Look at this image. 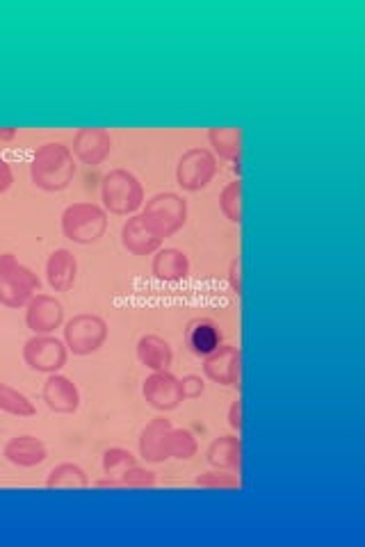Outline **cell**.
Segmentation results:
<instances>
[{"mask_svg":"<svg viewBox=\"0 0 365 547\" xmlns=\"http://www.w3.org/2000/svg\"><path fill=\"white\" fill-rule=\"evenodd\" d=\"M135 356L146 370L151 372H162L169 370L174 363V349L169 342L158 336V333H146L135 345Z\"/></svg>","mask_w":365,"mask_h":547,"instance_id":"cell-20","label":"cell"},{"mask_svg":"<svg viewBox=\"0 0 365 547\" xmlns=\"http://www.w3.org/2000/svg\"><path fill=\"white\" fill-rule=\"evenodd\" d=\"M76 158L67 144L46 142L37 146L30 160V181L37 190L55 194L64 192L76 178Z\"/></svg>","mask_w":365,"mask_h":547,"instance_id":"cell-1","label":"cell"},{"mask_svg":"<svg viewBox=\"0 0 365 547\" xmlns=\"http://www.w3.org/2000/svg\"><path fill=\"white\" fill-rule=\"evenodd\" d=\"M94 486H96V488H121V486L117 484V481H112V479H108V477L99 479Z\"/></svg>","mask_w":365,"mask_h":547,"instance_id":"cell-35","label":"cell"},{"mask_svg":"<svg viewBox=\"0 0 365 547\" xmlns=\"http://www.w3.org/2000/svg\"><path fill=\"white\" fill-rule=\"evenodd\" d=\"M226 279H229V288L235 295L242 297V263L240 258H233L229 265V272H226Z\"/></svg>","mask_w":365,"mask_h":547,"instance_id":"cell-31","label":"cell"},{"mask_svg":"<svg viewBox=\"0 0 365 547\" xmlns=\"http://www.w3.org/2000/svg\"><path fill=\"white\" fill-rule=\"evenodd\" d=\"M219 210L233 224H242V181H231L219 192Z\"/></svg>","mask_w":365,"mask_h":547,"instance_id":"cell-27","label":"cell"},{"mask_svg":"<svg viewBox=\"0 0 365 547\" xmlns=\"http://www.w3.org/2000/svg\"><path fill=\"white\" fill-rule=\"evenodd\" d=\"M16 135H19V128H12V126L0 128V142H12L16 140Z\"/></svg>","mask_w":365,"mask_h":547,"instance_id":"cell-34","label":"cell"},{"mask_svg":"<svg viewBox=\"0 0 365 547\" xmlns=\"http://www.w3.org/2000/svg\"><path fill=\"white\" fill-rule=\"evenodd\" d=\"M3 456L7 463L16 465V468H37V465H42L48 459V449L44 440L23 434L7 440L3 447Z\"/></svg>","mask_w":365,"mask_h":547,"instance_id":"cell-17","label":"cell"},{"mask_svg":"<svg viewBox=\"0 0 365 547\" xmlns=\"http://www.w3.org/2000/svg\"><path fill=\"white\" fill-rule=\"evenodd\" d=\"M140 215L162 240H167L188 224V199L178 192H158L149 201H144Z\"/></svg>","mask_w":365,"mask_h":547,"instance_id":"cell-5","label":"cell"},{"mask_svg":"<svg viewBox=\"0 0 365 547\" xmlns=\"http://www.w3.org/2000/svg\"><path fill=\"white\" fill-rule=\"evenodd\" d=\"M156 484H158L156 472L149 468H142V465H133V468L119 479L121 488H153Z\"/></svg>","mask_w":365,"mask_h":547,"instance_id":"cell-29","label":"cell"},{"mask_svg":"<svg viewBox=\"0 0 365 547\" xmlns=\"http://www.w3.org/2000/svg\"><path fill=\"white\" fill-rule=\"evenodd\" d=\"M199 488H208V491H238L242 488V481L231 475V470H217L210 468L194 479Z\"/></svg>","mask_w":365,"mask_h":547,"instance_id":"cell-28","label":"cell"},{"mask_svg":"<svg viewBox=\"0 0 365 547\" xmlns=\"http://www.w3.org/2000/svg\"><path fill=\"white\" fill-rule=\"evenodd\" d=\"M217 176V158L210 149H201V146H194V149L185 151L181 158H178L176 165V185L181 187L183 192H201L213 183Z\"/></svg>","mask_w":365,"mask_h":547,"instance_id":"cell-7","label":"cell"},{"mask_svg":"<svg viewBox=\"0 0 365 547\" xmlns=\"http://www.w3.org/2000/svg\"><path fill=\"white\" fill-rule=\"evenodd\" d=\"M199 452V443H197V436L192 434L190 429H183V427H174L172 429V436H169V459H176V461H190L197 456Z\"/></svg>","mask_w":365,"mask_h":547,"instance_id":"cell-26","label":"cell"},{"mask_svg":"<svg viewBox=\"0 0 365 547\" xmlns=\"http://www.w3.org/2000/svg\"><path fill=\"white\" fill-rule=\"evenodd\" d=\"M23 361L32 372L55 374L69 361V349L64 340L51 336H32L23 342Z\"/></svg>","mask_w":365,"mask_h":547,"instance_id":"cell-8","label":"cell"},{"mask_svg":"<svg viewBox=\"0 0 365 547\" xmlns=\"http://www.w3.org/2000/svg\"><path fill=\"white\" fill-rule=\"evenodd\" d=\"M208 144L213 146L215 158L235 162L242 158V128L240 126H215L208 128Z\"/></svg>","mask_w":365,"mask_h":547,"instance_id":"cell-22","label":"cell"},{"mask_svg":"<svg viewBox=\"0 0 365 547\" xmlns=\"http://www.w3.org/2000/svg\"><path fill=\"white\" fill-rule=\"evenodd\" d=\"M108 322L101 315L78 313L64 322V345L73 356H92L108 340Z\"/></svg>","mask_w":365,"mask_h":547,"instance_id":"cell-6","label":"cell"},{"mask_svg":"<svg viewBox=\"0 0 365 547\" xmlns=\"http://www.w3.org/2000/svg\"><path fill=\"white\" fill-rule=\"evenodd\" d=\"M210 468L217 470H238L242 475V438L240 434H226L215 438L206 452Z\"/></svg>","mask_w":365,"mask_h":547,"instance_id":"cell-21","label":"cell"},{"mask_svg":"<svg viewBox=\"0 0 365 547\" xmlns=\"http://www.w3.org/2000/svg\"><path fill=\"white\" fill-rule=\"evenodd\" d=\"M14 185L12 165L5 158H0V194H5Z\"/></svg>","mask_w":365,"mask_h":547,"instance_id":"cell-33","label":"cell"},{"mask_svg":"<svg viewBox=\"0 0 365 547\" xmlns=\"http://www.w3.org/2000/svg\"><path fill=\"white\" fill-rule=\"evenodd\" d=\"M0 411L14 415V418H32L37 408L30 402L28 395H23L21 390H16L10 383L0 381Z\"/></svg>","mask_w":365,"mask_h":547,"instance_id":"cell-24","label":"cell"},{"mask_svg":"<svg viewBox=\"0 0 365 547\" xmlns=\"http://www.w3.org/2000/svg\"><path fill=\"white\" fill-rule=\"evenodd\" d=\"M101 201L105 212H110V215L131 217L144 206V185L133 171L124 167L110 169L101 181Z\"/></svg>","mask_w":365,"mask_h":547,"instance_id":"cell-2","label":"cell"},{"mask_svg":"<svg viewBox=\"0 0 365 547\" xmlns=\"http://www.w3.org/2000/svg\"><path fill=\"white\" fill-rule=\"evenodd\" d=\"M204 390H206V379L199 377V374H185V377L181 379V393L185 402H188V399H199L201 395H204Z\"/></svg>","mask_w":365,"mask_h":547,"instance_id":"cell-30","label":"cell"},{"mask_svg":"<svg viewBox=\"0 0 365 547\" xmlns=\"http://www.w3.org/2000/svg\"><path fill=\"white\" fill-rule=\"evenodd\" d=\"M151 274L162 283H181L190 276V258L183 249L160 247L153 253Z\"/></svg>","mask_w":365,"mask_h":547,"instance_id":"cell-18","label":"cell"},{"mask_svg":"<svg viewBox=\"0 0 365 547\" xmlns=\"http://www.w3.org/2000/svg\"><path fill=\"white\" fill-rule=\"evenodd\" d=\"M78 279V258L71 249H55L46 260V281L55 292H69Z\"/></svg>","mask_w":365,"mask_h":547,"instance_id":"cell-19","label":"cell"},{"mask_svg":"<svg viewBox=\"0 0 365 547\" xmlns=\"http://www.w3.org/2000/svg\"><path fill=\"white\" fill-rule=\"evenodd\" d=\"M185 345L197 358H206L224 345V331L210 317H194L185 329Z\"/></svg>","mask_w":365,"mask_h":547,"instance_id":"cell-16","label":"cell"},{"mask_svg":"<svg viewBox=\"0 0 365 547\" xmlns=\"http://www.w3.org/2000/svg\"><path fill=\"white\" fill-rule=\"evenodd\" d=\"M121 244L133 256H153L162 247V238L146 224L142 215H131L121 226Z\"/></svg>","mask_w":365,"mask_h":547,"instance_id":"cell-15","label":"cell"},{"mask_svg":"<svg viewBox=\"0 0 365 547\" xmlns=\"http://www.w3.org/2000/svg\"><path fill=\"white\" fill-rule=\"evenodd\" d=\"M172 422L165 415H158L140 431L137 449L146 463H165L169 461V436H172Z\"/></svg>","mask_w":365,"mask_h":547,"instance_id":"cell-13","label":"cell"},{"mask_svg":"<svg viewBox=\"0 0 365 547\" xmlns=\"http://www.w3.org/2000/svg\"><path fill=\"white\" fill-rule=\"evenodd\" d=\"M44 404L58 415H73L80 408V390L69 377L55 372L46 374V381L42 386Z\"/></svg>","mask_w":365,"mask_h":547,"instance_id":"cell-14","label":"cell"},{"mask_svg":"<svg viewBox=\"0 0 365 547\" xmlns=\"http://www.w3.org/2000/svg\"><path fill=\"white\" fill-rule=\"evenodd\" d=\"M101 465H103V475L119 484V479L124 477L133 465H137V456L126 447H108L103 452Z\"/></svg>","mask_w":365,"mask_h":547,"instance_id":"cell-25","label":"cell"},{"mask_svg":"<svg viewBox=\"0 0 365 547\" xmlns=\"http://www.w3.org/2000/svg\"><path fill=\"white\" fill-rule=\"evenodd\" d=\"M142 397L146 404L160 413L176 411L185 402L181 393V379L174 377L169 370L151 372L142 383Z\"/></svg>","mask_w":365,"mask_h":547,"instance_id":"cell-9","label":"cell"},{"mask_svg":"<svg viewBox=\"0 0 365 547\" xmlns=\"http://www.w3.org/2000/svg\"><path fill=\"white\" fill-rule=\"evenodd\" d=\"M60 228L64 238L80 244V247H87V244L99 242L108 231V212L92 201L71 203L62 212Z\"/></svg>","mask_w":365,"mask_h":547,"instance_id":"cell-4","label":"cell"},{"mask_svg":"<svg viewBox=\"0 0 365 547\" xmlns=\"http://www.w3.org/2000/svg\"><path fill=\"white\" fill-rule=\"evenodd\" d=\"M87 486H89L87 472L80 468L78 463H71V461L58 463L46 477V488H51V491H55V488H64V491H83V488Z\"/></svg>","mask_w":365,"mask_h":547,"instance_id":"cell-23","label":"cell"},{"mask_svg":"<svg viewBox=\"0 0 365 547\" xmlns=\"http://www.w3.org/2000/svg\"><path fill=\"white\" fill-rule=\"evenodd\" d=\"M42 290V281L14 253H0V306L26 308L28 301Z\"/></svg>","mask_w":365,"mask_h":547,"instance_id":"cell-3","label":"cell"},{"mask_svg":"<svg viewBox=\"0 0 365 547\" xmlns=\"http://www.w3.org/2000/svg\"><path fill=\"white\" fill-rule=\"evenodd\" d=\"M242 408H245V404H242V399L238 397V399H235V402L229 406V415H226V420H229V427H231L233 431H238V434L242 431V424H245V422H242Z\"/></svg>","mask_w":365,"mask_h":547,"instance_id":"cell-32","label":"cell"},{"mask_svg":"<svg viewBox=\"0 0 365 547\" xmlns=\"http://www.w3.org/2000/svg\"><path fill=\"white\" fill-rule=\"evenodd\" d=\"M26 326L37 336H51L64 326V306L53 295L37 292L26 306Z\"/></svg>","mask_w":365,"mask_h":547,"instance_id":"cell-11","label":"cell"},{"mask_svg":"<svg viewBox=\"0 0 365 547\" xmlns=\"http://www.w3.org/2000/svg\"><path fill=\"white\" fill-rule=\"evenodd\" d=\"M73 158L87 167H99L112 153V135L105 128H78L69 146Z\"/></svg>","mask_w":365,"mask_h":547,"instance_id":"cell-12","label":"cell"},{"mask_svg":"<svg viewBox=\"0 0 365 547\" xmlns=\"http://www.w3.org/2000/svg\"><path fill=\"white\" fill-rule=\"evenodd\" d=\"M204 377L217 386L242 388V349L222 345L204 358Z\"/></svg>","mask_w":365,"mask_h":547,"instance_id":"cell-10","label":"cell"}]
</instances>
